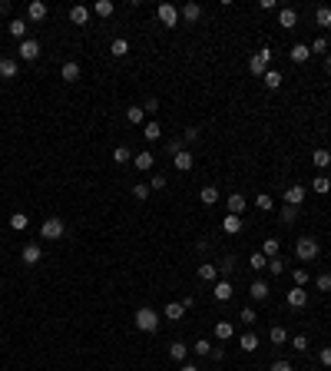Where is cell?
Returning <instances> with one entry per match:
<instances>
[{"label": "cell", "instance_id": "1", "mask_svg": "<svg viewBox=\"0 0 331 371\" xmlns=\"http://www.w3.org/2000/svg\"><path fill=\"white\" fill-rule=\"evenodd\" d=\"M136 328H139V332H146V335H152L159 328V315L152 309H146V305H143V309H136Z\"/></svg>", "mask_w": 331, "mask_h": 371}, {"label": "cell", "instance_id": "2", "mask_svg": "<svg viewBox=\"0 0 331 371\" xmlns=\"http://www.w3.org/2000/svg\"><path fill=\"white\" fill-rule=\"evenodd\" d=\"M295 255H298V262H312V258L318 255V239H312V235H301V239L295 242Z\"/></svg>", "mask_w": 331, "mask_h": 371}, {"label": "cell", "instance_id": "3", "mask_svg": "<svg viewBox=\"0 0 331 371\" xmlns=\"http://www.w3.org/2000/svg\"><path fill=\"white\" fill-rule=\"evenodd\" d=\"M249 70L255 76H265V73H269V70H272V50H269V47H262V50L249 60Z\"/></svg>", "mask_w": 331, "mask_h": 371}, {"label": "cell", "instance_id": "4", "mask_svg": "<svg viewBox=\"0 0 331 371\" xmlns=\"http://www.w3.org/2000/svg\"><path fill=\"white\" fill-rule=\"evenodd\" d=\"M63 232H67V226H63V219H56V215L43 219V226H40V235H43V239H60Z\"/></svg>", "mask_w": 331, "mask_h": 371}, {"label": "cell", "instance_id": "5", "mask_svg": "<svg viewBox=\"0 0 331 371\" xmlns=\"http://www.w3.org/2000/svg\"><path fill=\"white\" fill-rule=\"evenodd\" d=\"M47 13H50V7H47L43 0H30V4H27V20H30V24L47 20Z\"/></svg>", "mask_w": 331, "mask_h": 371}, {"label": "cell", "instance_id": "6", "mask_svg": "<svg viewBox=\"0 0 331 371\" xmlns=\"http://www.w3.org/2000/svg\"><path fill=\"white\" fill-rule=\"evenodd\" d=\"M305 195H308L305 186H288L285 189V206H295V209H298L301 202H305Z\"/></svg>", "mask_w": 331, "mask_h": 371}, {"label": "cell", "instance_id": "7", "mask_svg": "<svg viewBox=\"0 0 331 371\" xmlns=\"http://www.w3.org/2000/svg\"><path fill=\"white\" fill-rule=\"evenodd\" d=\"M232 295H235L232 282H229V278H219V282H215V289H212V298H215V302H229Z\"/></svg>", "mask_w": 331, "mask_h": 371}, {"label": "cell", "instance_id": "8", "mask_svg": "<svg viewBox=\"0 0 331 371\" xmlns=\"http://www.w3.org/2000/svg\"><path fill=\"white\" fill-rule=\"evenodd\" d=\"M17 53H20V60H37L40 57V43L27 37V40H20V50Z\"/></svg>", "mask_w": 331, "mask_h": 371}, {"label": "cell", "instance_id": "9", "mask_svg": "<svg viewBox=\"0 0 331 371\" xmlns=\"http://www.w3.org/2000/svg\"><path fill=\"white\" fill-rule=\"evenodd\" d=\"M156 13H159V20H163L166 27H175V24H179V10H175L172 4H159Z\"/></svg>", "mask_w": 331, "mask_h": 371}, {"label": "cell", "instance_id": "10", "mask_svg": "<svg viewBox=\"0 0 331 371\" xmlns=\"http://www.w3.org/2000/svg\"><path fill=\"white\" fill-rule=\"evenodd\" d=\"M80 73H83V70H80V63H76V60H70V63H63V67H60V80H67V83H76V80H80Z\"/></svg>", "mask_w": 331, "mask_h": 371}, {"label": "cell", "instance_id": "11", "mask_svg": "<svg viewBox=\"0 0 331 371\" xmlns=\"http://www.w3.org/2000/svg\"><path fill=\"white\" fill-rule=\"evenodd\" d=\"M285 302H288V309H305V305H308V292L305 289H292L285 295Z\"/></svg>", "mask_w": 331, "mask_h": 371}, {"label": "cell", "instance_id": "12", "mask_svg": "<svg viewBox=\"0 0 331 371\" xmlns=\"http://www.w3.org/2000/svg\"><path fill=\"white\" fill-rule=\"evenodd\" d=\"M269 292L272 289H269V282H265V278H255V282L249 285V295L255 298V302H265V298H269Z\"/></svg>", "mask_w": 331, "mask_h": 371}, {"label": "cell", "instance_id": "13", "mask_svg": "<svg viewBox=\"0 0 331 371\" xmlns=\"http://www.w3.org/2000/svg\"><path fill=\"white\" fill-rule=\"evenodd\" d=\"M70 20H73L76 27H86V24H90V7H83V4L70 7Z\"/></svg>", "mask_w": 331, "mask_h": 371}, {"label": "cell", "instance_id": "14", "mask_svg": "<svg viewBox=\"0 0 331 371\" xmlns=\"http://www.w3.org/2000/svg\"><path fill=\"white\" fill-rule=\"evenodd\" d=\"M152 163H156V156H152L149 149H143V152H136L133 156V166H136L139 172H146V169H152Z\"/></svg>", "mask_w": 331, "mask_h": 371}, {"label": "cell", "instance_id": "15", "mask_svg": "<svg viewBox=\"0 0 331 371\" xmlns=\"http://www.w3.org/2000/svg\"><path fill=\"white\" fill-rule=\"evenodd\" d=\"M20 258H24L27 265H37L40 258H43V249H40V246H33V242H30V246H24V252H20Z\"/></svg>", "mask_w": 331, "mask_h": 371}, {"label": "cell", "instance_id": "16", "mask_svg": "<svg viewBox=\"0 0 331 371\" xmlns=\"http://www.w3.org/2000/svg\"><path fill=\"white\" fill-rule=\"evenodd\" d=\"M295 24H298V10H292V7H285V10H278V27H285V30H292Z\"/></svg>", "mask_w": 331, "mask_h": 371}, {"label": "cell", "instance_id": "17", "mask_svg": "<svg viewBox=\"0 0 331 371\" xmlns=\"http://www.w3.org/2000/svg\"><path fill=\"white\" fill-rule=\"evenodd\" d=\"M17 73H20V63L17 60H10V57L0 60V76H4V80H13Z\"/></svg>", "mask_w": 331, "mask_h": 371}, {"label": "cell", "instance_id": "18", "mask_svg": "<svg viewBox=\"0 0 331 371\" xmlns=\"http://www.w3.org/2000/svg\"><path fill=\"white\" fill-rule=\"evenodd\" d=\"M199 278H202V282H219V265L202 262V265H199Z\"/></svg>", "mask_w": 331, "mask_h": 371}, {"label": "cell", "instance_id": "19", "mask_svg": "<svg viewBox=\"0 0 331 371\" xmlns=\"http://www.w3.org/2000/svg\"><path fill=\"white\" fill-rule=\"evenodd\" d=\"M222 229H225V232H229V235H235V232H242V215H225V219H222Z\"/></svg>", "mask_w": 331, "mask_h": 371}, {"label": "cell", "instance_id": "20", "mask_svg": "<svg viewBox=\"0 0 331 371\" xmlns=\"http://www.w3.org/2000/svg\"><path fill=\"white\" fill-rule=\"evenodd\" d=\"M186 355H189L186 341H172V345H169V358H172V361H186Z\"/></svg>", "mask_w": 331, "mask_h": 371}, {"label": "cell", "instance_id": "21", "mask_svg": "<svg viewBox=\"0 0 331 371\" xmlns=\"http://www.w3.org/2000/svg\"><path fill=\"white\" fill-rule=\"evenodd\" d=\"M238 348H242V352H258V335L255 332H245L242 338H238Z\"/></svg>", "mask_w": 331, "mask_h": 371}, {"label": "cell", "instance_id": "22", "mask_svg": "<svg viewBox=\"0 0 331 371\" xmlns=\"http://www.w3.org/2000/svg\"><path fill=\"white\" fill-rule=\"evenodd\" d=\"M229 212H232V215H242V212H245V195H242V192H232V195H229Z\"/></svg>", "mask_w": 331, "mask_h": 371}, {"label": "cell", "instance_id": "23", "mask_svg": "<svg viewBox=\"0 0 331 371\" xmlns=\"http://www.w3.org/2000/svg\"><path fill=\"white\" fill-rule=\"evenodd\" d=\"M288 57H292V63H308V57H312V50H308L305 43H295Z\"/></svg>", "mask_w": 331, "mask_h": 371}, {"label": "cell", "instance_id": "24", "mask_svg": "<svg viewBox=\"0 0 331 371\" xmlns=\"http://www.w3.org/2000/svg\"><path fill=\"white\" fill-rule=\"evenodd\" d=\"M109 53H113V57H126V53H129V40H126V37H116L109 43Z\"/></svg>", "mask_w": 331, "mask_h": 371}, {"label": "cell", "instance_id": "25", "mask_svg": "<svg viewBox=\"0 0 331 371\" xmlns=\"http://www.w3.org/2000/svg\"><path fill=\"white\" fill-rule=\"evenodd\" d=\"M179 17H186L189 24H195V20L202 17V7H199V4H186V7L179 10Z\"/></svg>", "mask_w": 331, "mask_h": 371}, {"label": "cell", "instance_id": "26", "mask_svg": "<svg viewBox=\"0 0 331 371\" xmlns=\"http://www.w3.org/2000/svg\"><path fill=\"white\" fill-rule=\"evenodd\" d=\"M143 136H146V139H149V143H156V139H159V136H163V126H159L156 120H149V123H146V126H143Z\"/></svg>", "mask_w": 331, "mask_h": 371}, {"label": "cell", "instance_id": "27", "mask_svg": "<svg viewBox=\"0 0 331 371\" xmlns=\"http://www.w3.org/2000/svg\"><path fill=\"white\" fill-rule=\"evenodd\" d=\"M232 335H235V328H232V321H215V338H219V341H229Z\"/></svg>", "mask_w": 331, "mask_h": 371}, {"label": "cell", "instance_id": "28", "mask_svg": "<svg viewBox=\"0 0 331 371\" xmlns=\"http://www.w3.org/2000/svg\"><path fill=\"white\" fill-rule=\"evenodd\" d=\"M312 163L318 166V169H328V166H331V152L328 149H315L312 152Z\"/></svg>", "mask_w": 331, "mask_h": 371}, {"label": "cell", "instance_id": "29", "mask_svg": "<svg viewBox=\"0 0 331 371\" xmlns=\"http://www.w3.org/2000/svg\"><path fill=\"white\" fill-rule=\"evenodd\" d=\"M182 315H186V305H182V302H169L166 305V318L169 321H179Z\"/></svg>", "mask_w": 331, "mask_h": 371}, {"label": "cell", "instance_id": "30", "mask_svg": "<svg viewBox=\"0 0 331 371\" xmlns=\"http://www.w3.org/2000/svg\"><path fill=\"white\" fill-rule=\"evenodd\" d=\"M113 163H116V166L133 163V152H129V146H116V149H113Z\"/></svg>", "mask_w": 331, "mask_h": 371}, {"label": "cell", "instance_id": "31", "mask_svg": "<svg viewBox=\"0 0 331 371\" xmlns=\"http://www.w3.org/2000/svg\"><path fill=\"white\" fill-rule=\"evenodd\" d=\"M172 163H175V169L189 172V169H192V152H186V149H182L179 156H172Z\"/></svg>", "mask_w": 331, "mask_h": 371}, {"label": "cell", "instance_id": "32", "mask_svg": "<svg viewBox=\"0 0 331 371\" xmlns=\"http://www.w3.org/2000/svg\"><path fill=\"white\" fill-rule=\"evenodd\" d=\"M199 199L206 202V206H215V202H219V186H206L199 192Z\"/></svg>", "mask_w": 331, "mask_h": 371}, {"label": "cell", "instance_id": "33", "mask_svg": "<svg viewBox=\"0 0 331 371\" xmlns=\"http://www.w3.org/2000/svg\"><path fill=\"white\" fill-rule=\"evenodd\" d=\"M312 189H315V192H318V195H328V192H331V179L325 176V172H321V176H315Z\"/></svg>", "mask_w": 331, "mask_h": 371}, {"label": "cell", "instance_id": "34", "mask_svg": "<svg viewBox=\"0 0 331 371\" xmlns=\"http://www.w3.org/2000/svg\"><path fill=\"white\" fill-rule=\"evenodd\" d=\"M10 37H17V40H27V20H10Z\"/></svg>", "mask_w": 331, "mask_h": 371}, {"label": "cell", "instance_id": "35", "mask_svg": "<svg viewBox=\"0 0 331 371\" xmlns=\"http://www.w3.org/2000/svg\"><path fill=\"white\" fill-rule=\"evenodd\" d=\"M281 80H285V76H281L278 70H269V73L262 76V83H265V86H269V90H278V86H281Z\"/></svg>", "mask_w": 331, "mask_h": 371}, {"label": "cell", "instance_id": "36", "mask_svg": "<svg viewBox=\"0 0 331 371\" xmlns=\"http://www.w3.org/2000/svg\"><path fill=\"white\" fill-rule=\"evenodd\" d=\"M126 120H129L133 126H139V123L146 120V110L143 106H129V110H126Z\"/></svg>", "mask_w": 331, "mask_h": 371}, {"label": "cell", "instance_id": "37", "mask_svg": "<svg viewBox=\"0 0 331 371\" xmlns=\"http://www.w3.org/2000/svg\"><path fill=\"white\" fill-rule=\"evenodd\" d=\"M269 338H272V345H281V341H288V332L281 325H272L269 328Z\"/></svg>", "mask_w": 331, "mask_h": 371}, {"label": "cell", "instance_id": "38", "mask_svg": "<svg viewBox=\"0 0 331 371\" xmlns=\"http://www.w3.org/2000/svg\"><path fill=\"white\" fill-rule=\"evenodd\" d=\"M315 24L318 27H331V7H318V10H315Z\"/></svg>", "mask_w": 331, "mask_h": 371}, {"label": "cell", "instance_id": "39", "mask_svg": "<svg viewBox=\"0 0 331 371\" xmlns=\"http://www.w3.org/2000/svg\"><path fill=\"white\" fill-rule=\"evenodd\" d=\"M249 269H255V272H262V269H269V258L262 255V252H255V255H249Z\"/></svg>", "mask_w": 331, "mask_h": 371}, {"label": "cell", "instance_id": "40", "mask_svg": "<svg viewBox=\"0 0 331 371\" xmlns=\"http://www.w3.org/2000/svg\"><path fill=\"white\" fill-rule=\"evenodd\" d=\"M262 255L265 258H275L278 255V239H265L262 242Z\"/></svg>", "mask_w": 331, "mask_h": 371}, {"label": "cell", "instance_id": "41", "mask_svg": "<svg viewBox=\"0 0 331 371\" xmlns=\"http://www.w3.org/2000/svg\"><path fill=\"white\" fill-rule=\"evenodd\" d=\"M113 10H116V7H113L109 0H100V4L93 7V13H96V17H113Z\"/></svg>", "mask_w": 331, "mask_h": 371}, {"label": "cell", "instance_id": "42", "mask_svg": "<svg viewBox=\"0 0 331 371\" xmlns=\"http://www.w3.org/2000/svg\"><path fill=\"white\" fill-rule=\"evenodd\" d=\"M292 278H295V289H305V285H308V278H312V275H308L305 269H295V272H292Z\"/></svg>", "mask_w": 331, "mask_h": 371}, {"label": "cell", "instance_id": "43", "mask_svg": "<svg viewBox=\"0 0 331 371\" xmlns=\"http://www.w3.org/2000/svg\"><path fill=\"white\" fill-rule=\"evenodd\" d=\"M27 222H30V219H27L24 212H13L10 215V229H17V232H20V229H27Z\"/></svg>", "mask_w": 331, "mask_h": 371}, {"label": "cell", "instance_id": "44", "mask_svg": "<svg viewBox=\"0 0 331 371\" xmlns=\"http://www.w3.org/2000/svg\"><path fill=\"white\" fill-rule=\"evenodd\" d=\"M149 192H152V189H149V186H146V183H139V186H133V195H136V199H139V202H146V199H149Z\"/></svg>", "mask_w": 331, "mask_h": 371}, {"label": "cell", "instance_id": "45", "mask_svg": "<svg viewBox=\"0 0 331 371\" xmlns=\"http://www.w3.org/2000/svg\"><path fill=\"white\" fill-rule=\"evenodd\" d=\"M166 152L169 156H179L182 152V139H166Z\"/></svg>", "mask_w": 331, "mask_h": 371}, {"label": "cell", "instance_id": "46", "mask_svg": "<svg viewBox=\"0 0 331 371\" xmlns=\"http://www.w3.org/2000/svg\"><path fill=\"white\" fill-rule=\"evenodd\" d=\"M255 206L262 209V212H269V209L275 206V202H272V195H269V192H262V195H258V199H255Z\"/></svg>", "mask_w": 331, "mask_h": 371}, {"label": "cell", "instance_id": "47", "mask_svg": "<svg viewBox=\"0 0 331 371\" xmlns=\"http://www.w3.org/2000/svg\"><path fill=\"white\" fill-rule=\"evenodd\" d=\"M295 215H298V209H295V206H285V209H281V222H285V226H292Z\"/></svg>", "mask_w": 331, "mask_h": 371}, {"label": "cell", "instance_id": "48", "mask_svg": "<svg viewBox=\"0 0 331 371\" xmlns=\"http://www.w3.org/2000/svg\"><path fill=\"white\" fill-rule=\"evenodd\" d=\"M192 352H195V355H209V352H212V341L199 338V341H195V345H192Z\"/></svg>", "mask_w": 331, "mask_h": 371}, {"label": "cell", "instance_id": "49", "mask_svg": "<svg viewBox=\"0 0 331 371\" xmlns=\"http://www.w3.org/2000/svg\"><path fill=\"white\" fill-rule=\"evenodd\" d=\"M238 318H242L245 325H255V321H258V315H255V309H242V315H238Z\"/></svg>", "mask_w": 331, "mask_h": 371}, {"label": "cell", "instance_id": "50", "mask_svg": "<svg viewBox=\"0 0 331 371\" xmlns=\"http://www.w3.org/2000/svg\"><path fill=\"white\" fill-rule=\"evenodd\" d=\"M269 269H272V275H281V272H285V262L275 255V258H269Z\"/></svg>", "mask_w": 331, "mask_h": 371}, {"label": "cell", "instance_id": "51", "mask_svg": "<svg viewBox=\"0 0 331 371\" xmlns=\"http://www.w3.org/2000/svg\"><path fill=\"white\" fill-rule=\"evenodd\" d=\"M315 285H318L321 292H331V275H328V272H325V275H318V278H315Z\"/></svg>", "mask_w": 331, "mask_h": 371}, {"label": "cell", "instance_id": "52", "mask_svg": "<svg viewBox=\"0 0 331 371\" xmlns=\"http://www.w3.org/2000/svg\"><path fill=\"white\" fill-rule=\"evenodd\" d=\"M219 272H222V275H232V272H235V258H222Z\"/></svg>", "mask_w": 331, "mask_h": 371}, {"label": "cell", "instance_id": "53", "mask_svg": "<svg viewBox=\"0 0 331 371\" xmlns=\"http://www.w3.org/2000/svg\"><path fill=\"white\" fill-rule=\"evenodd\" d=\"M308 50H312V53H325V50H328V40H325V37H318L312 47H308Z\"/></svg>", "mask_w": 331, "mask_h": 371}, {"label": "cell", "instance_id": "54", "mask_svg": "<svg viewBox=\"0 0 331 371\" xmlns=\"http://www.w3.org/2000/svg\"><path fill=\"white\" fill-rule=\"evenodd\" d=\"M292 348H298V352H308V338H305V335H295V338H292Z\"/></svg>", "mask_w": 331, "mask_h": 371}, {"label": "cell", "instance_id": "55", "mask_svg": "<svg viewBox=\"0 0 331 371\" xmlns=\"http://www.w3.org/2000/svg\"><path fill=\"white\" fill-rule=\"evenodd\" d=\"M195 139H199V129H195V126H189V129L182 133V143H195Z\"/></svg>", "mask_w": 331, "mask_h": 371}, {"label": "cell", "instance_id": "56", "mask_svg": "<svg viewBox=\"0 0 331 371\" xmlns=\"http://www.w3.org/2000/svg\"><path fill=\"white\" fill-rule=\"evenodd\" d=\"M318 361L325 368H331V348H321V352H318Z\"/></svg>", "mask_w": 331, "mask_h": 371}, {"label": "cell", "instance_id": "57", "mask_svg": "<svg viewBox=\"0 0 331 371\" xmlns=\"http://www.w3.org/2000/svg\"><path fill=\"white\" fill-rule=\"evenodd\" d=\"M209 358H212V361H222V358H225V348H222V345H219V348L212 345V352H209Z\"/></svg>", "mask_w": 331, "mask_h": 371}, {"label": "cell", "instance_id": "58", "mask_svg": "<svg viewBox=\"0 0 331 371\" xmlns=\"http://www.w3.org/2000/svg\"><path fill=\"white\" fill-rule=\"evenodd\" d=\"M149 189H166V176H152L149 179Z\"/></svg>", "mask_w": 331, "mask_h": 371}, {"label": "cell", "instance_id": "59", "mask_svg": "<svg viewBox=\"0 0 331 371\" xmlns=\"http://www.w3.org/2000/svg\"><path fill=\"white\" fill-rule=\"evenodd\" d=\"M272 371H295V368L288 365V361H275V365H272Z\"/></svg>", "mask_w": 331, "mask_h": 371}, {"label": "cell", "instance_id": "60", "mask_svg": "<svg viewBox=\"0 0 331 371\" xmlns=\"http://www.w3.org/2000/svg\"><path fill=\"white\" fill-rule=\"evenodd\" d=\"M143 110H146V113H156V110H159V100H146Z\"/></svg>", "mask_w": 331, "mask_h": 371}, {"label": "cell", "instance_id": "61", "mask_svg": "<svg viewBox=\"0 0 331 371\" xmlns=\"http://www.w3.org/2000/svg\"><path fill=\"white\" fill-rule=\"evenodd\" d=\"M258 7H262V10H275L278 4H275V0H258Z\"/></svg>", "mask_w": 331, "mask_h": 371}, {"label": "cell", "instance_id": "62", "mask_svg": "<svg viewBox=\"0 0 331 371\" xmlns=\"http://www.w3.org/2000/svg\"><path fill=\"white\" fill-rule=\"evenodd\" d=\"M179 371H199L195 365H179Z\"/></svg>", "mask_w": 331, "mask_h": 371}, {"label": "cell", "instance_id": "63", "mask_svg": "<svg viewBox=\"0 0 331 371\" xmlns=\"http://www.w3.org/2000/svg\"><path fill=\"white\" fill-rule=\"evenodd\" d=\"M328 73H331V57H328Z\"/></svg>", "mask_w": 331, "mask_h": 371}, {"label": "cell", "instance_id": "64", "mask_svg": "<svg viewBox=\"0 0 331 371\" xmlns=\"http://www.w3.org/2000/svg\"><path fill=\"white\" fill-rule=\"evenodd\" d=\"M328 371H331V368H328Z\"/></svg>", "mask_w": 331, "mask_h": 371}]
</instances>
